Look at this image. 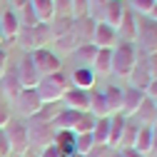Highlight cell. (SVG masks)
I'll list each match as a JSON object with an SVG mask.
<instances>
[{"label": "cell", "mask_w": 157, "mask_h": 157, "mask_svg": "<svg viewBox=\"0 0 157 157\" xmlns=\"http://www.w3.org/2000/svg\"><path fill=\"white\" fill-rule=\"evenodd\" d=\"M67 87H70V80L60 70V72H52V75H43L35 90L40 95L43 105H55V102H63V95L67 92Z\"/></svg>", "instance_id": "cell-1"}, {"label": "cell", "mask_w": 157, "mask_h": 157, "mask_svg": "<svg viewBox=\"0 0 157 157\" xmlns=\"http://www.w3.org/2000/svg\"><path fill=\"white\" fill-rule=\"evenodd\" d=\"M95 17L92 15H82V17H72V35L77 37V43H92V33H95Z\"/></svg>", "instance_id": "cell-11"}, {"label": "cell", "mask_w": 157, "mask_h": 157, "mask_svg": "<svg viewBox=\"0 0 157 157\" xmlns=\"http://www.w3.org/2000/svg\"><path fill=\"white\" fill-rule=\"evenodd\" d=\"M117 43V30L112 25H107L105 20L95 23V33H92V45L97 48H115Z\"/></svg>", "instance_id": "cell-13"}, {"label": "cell", "mask_w": 157, "mask_h": 157, "mask_svg": "<svg viewBox=\"0 0 157 157\" xmlns=\"http://www.w3.org/2000/svg\"><path fill=\"white\" fill-rule=\"evenodd\" d=\"M13 105H15V110L20 112V120H30V117H35L37 112H40V107H43V100H40V95H37V90L35 87H23L20 92H17V97L13 100Z\"/></svg>", "instance_id": "cell-6"}, {"label": "cell", "mask_w": 157, "mask_h": 157, "mask_svg": "<svg viewBox=\"0 0 157 157\" xmlns=\"http://www.w3.org/2000/svg\"><path fill=\"white\" fill-rule=\"evenodd\" d=\"M23 50L33 52L37 48H48V43H52V33H50V23H37L33 28H20V35H17Z\"/></svg>", "instance_id": "cell-3"}, {"label": "cell", "mask_w": 157, "mask_h": 157, "mask_svg": "<svg viewBox=\"0 0 157 157\" xmlns=\"http://www.w3.org/2000/svg\"><path fill=\"white\" fill-rule=\"evenodd\" d=\"M90 67H92L95 75H110V70H112V48H97V55H95Z\"/></svg>", "instance_id": "cell-23"}, {"label": "cell", "mask_w": 157, "mask_h": 157, "mask_svg": "<svg viewBox=\"0 0 157 157\" xmlns=\"http://www.w3.org/2000/svg\"><path fill=\"white\" fill-rule=\"evenodd\" d=\"M140 155H152V127L150 125H140L137 130V137H135V145H132Z\"/></svg>", "instance_id": "cell-25"}, {"label": "cell", "mask_w": 157, "mask_h": 157, "mask_svg": "<svg viewBox=\"0 0 157 157\" xmlns=\"http://www.w3.org/2000/svg\"><path fill=\"white\" fill-rule=\"evenodd\" d=\"M52 127L43 120H37V117H30L28 120V140H30V147H37V152H43L45 147L52 145Z\"/></svg>", "instance_id": "cell-7"}, {"label": "cell", "mask_w": 157, "mask_h": 157, "mask_svg": "<svg viewBox=\"0 0 157 157\" xmlns=\"http://www.w3.org/2000/svg\"><path fill=\"white\" fill-rule=\"evenodd\" d=\"M20 20H17V13L13 8H8L5 13H0V33H3V40H17L20 35Z\"/></svg>", "instance_id": "cell-14"}, {"label": "cell", "mask_w": 157, "mask_h": 157, "mask_svg": "<svg viewBox=\"0 0 157 157\" xmlns=\"http://www.w3.org/2000/svg\"><path fill=\"white\" fill-rule=\"evenodd\" d=\"M52 147L57 150V155H60V157H77V152H75V132H72V130L55 132Z\"/></svg>", "instance_id": "cell-18"}, {"label": "cell", "mask_w": 157, "mask_h": 157, "mask_svg": "<svg viewBox=\"0 0 157 157\" xmlns=\"http://www.w3.org/2000/svg\"><path fill=\"white\" fill-rule=\"evenodd\" d=\"M152 5H155V0H130L127 3V8L132 13H137V15H147L152 10Z\"/></svg>", "instance_id": "cell-35"}, {"label": "cell", "mask_w": 157, "mask_h": 157, "mask_svg": "<svg viewBox=\"0 0 157 157\" xmlns=\"http://www.w3.org/2000/svg\"><path fill=\"white\" fill-rule=\"evenodd\" d=\"M137 57H140V52H137V45L135 43H117L112 48V70L110 75H117V77H130Z\"/></svg>", "instance_id": "cell-2"}, {"label": "cell", "mask_w": 157, "mask_h": 157, "mask_svg": "<svg viewBox=\"0 0 157 157\" xmlns=\"http://www.w3.org/2000/svg\"><path fill=\"white\" fill-rule=\"evenodd\" d=\"M70 13H72V17L90 15V3L87 0H70Z\"/></svg>", "instance_id": "cell-36"}, {"label": "cell", "mask_w": 157, "mask_h": 157, "mask_svg": "<svg viewBox=\"0 0 157 157\" xmlns=\"http://www.w3.org/2000/svg\"><path fill=\"white\" fill-rule=\"evenodd\" d=\"M63 102H65V107H70V110L87 112V105H90V90L67 87V92L63 95Z\"/></svg>", "instance_id": "cell-16"}, {"label": "cell", "mask_w": 157, "mask_h": 157, "mask_svg": "<svg viewBox=\"0 0 157 157\" xmlns=\"http://www.w3.org/2000/svg\"><path fill=\"white\" fill-rule=\"evenodd\" d=\"M152 80H155V77H152V72H150L147 57H137V63H135V67H132V72H130V87H137V90L145 92V87H147Z\"/></svg>", "instance_id": "cell-10"}, {"label": "cell", "mask_w": 157, "mask_h": 157, "mask_svg": "<svg viewBox=\"0 0 157 157\" xmlns=\"http://www.w3.org/2000/svg\"><path fill=\"white\" fill-rule=\"evenodd\" d=\"M117 152H120L122 157H145V155H140V152H137L135 147H125V150H117Z\"/></svg>", "instance_id": "cell-44"}, {"label": "cell", "mask_w": 157, "mask_h": 157, "mask_svg": "<svg viewBox=\"0 0 157 157\" xmlns=\"http://www.w3.org/2000/svg\"><path fill=\"white\" fill-rule=\"evenodd\" d=\"M3 43H5V40H3V33H0V45H3Z\"/></svg>", "instance_id": "cell-51"}, {"label": "cell", "mask_w": 157, "mask_h": 157, "mask_svg": "<svg viewBox=\"0 0 157 157\" xmlns=\"http://www.w3.org/2000/svg\"><path fill=\"white\" fill-rule=\"evenodd\" d=\"M15 70H17V77H20V85L23 87H37V82H40V72L35 70V63H33V57H30V52H25L23 57H20V63L15 65Z\"/></svg>", "instance_id": "cell-9"}, {"label": "cell", "mask_w": 157, "mask_h": 157, "mask_svg": "<svg viewBox=\"0 0 157 157\" xmlns=\"http://www.w3.org/2000/svg\"><path fill=\"white\" fill-rule=\"evenodd\" d=\"M147 17H152V20H155V23H157V3H155V5H152V10H150V13H147Z\"/></svg>", "instance_id": "cell-48"}, {"label": "cell", "mask_w": 157, "mask_h": 157, "mask_svg": "<svg viewBox=\"0 0 157 157\" xmlns=\"http://www.w3.org/2000/svg\"><path fill=\"white\" fill-rule=\"evenodd\" d=\"M0 95L5 97V100H15L17 97V92L23 90V85H20V77H17V70H15V65L10 67L8 65V70L3 72V77H0Z\"/></svg>", "instance_id": "cell-12"}, {"label": "cell", "mask_w": 157, "mask_h": 157, "mask_svg": "<svg viewBox=\"0 0 157 157\" xmlns=\"http://www.w3.org/2000/svg\"><path fill=\"white\" fill-rule=\"evenodd\" d=\"M95 122H97L95 115H90V112H80V120H77V125H75L72 132H92Z\"/></svg>", "instance_id": "cell-34"}, {"label": "cell", "mask_w": 157, "mask_h": 157, "mask_svg": "<svg viewBox=\"0 0 157 157\" xmlns=\"http://www.w3.org/2000/svg\"><path fill=\"white\" fill-rule=\"evenodd\" d=\"M155 3H157V0H155Z\"/></svg>", "instance_id": "cell-53"}, {"label": "cell", "mask_w": 157, "mask_h": 157, "mask_svg": "<svg viewBox=\"0 0 157 157\" xmlns=\"http://www.w3.org/2000/svg\"><path fill=\"white\" fill-rule=\"evenodd\" d=\"M0 157H10V145H8V135L0 127Z\"/></svg>", "instance_id": "cell-40"}, {"label": "cell", "mask_w": 157, "mask_h": 157, "mask_svg": "<svg viewBox=\"0 0 157 157\" xmlns=\"http://www.w3.org/2000/svg\"><path fill=\"white\" fill-rule=\"evenodd\" d=\"M87 112L95 115V117H110V110H107V102H105L102 90H90V105H87Z\"/></svg>", "instance_id": "cell-26"}, {"label": "cell", "mask_w": 157, "mask_h": 157, "mask_svg": "<svg viewBox=\"0 0 157 157\" xmlns=\"http://www.w3.org/2000/svg\"><path fill=\"white\" fill-rule=\"evenodd\" d=\"M102 95H105V102H107L110 115L122 112V87H120V85H107V87L102 90Z\"/></svg>", "instance_id": "cell-24"}, {"label": "cell", "mask_w": 157, "mask_h": 157, "mask_svg": "<svg viewBox=\"0 0 157 157\" xmlns=\"http://www.w3.org/2000/svg\"><path fill=\"white\" fill-rule=\"evenodd\" d=\"M112 147H107V145H95L92 147V152L87 155V157H112Z\"/></svg>", "instance_id": "cell-39"}, {"label": "cell", "mask_w": 157, "mask_h": 157, "mask_svg": "<svg viewBox=\"0 0 157 157\" xmlns=\"http://www.w3.org/2000/svg\"><path fill=\"white\" fill-rule=\"evenodd\" d=\"M155 107H157V100H155Z\"/></svg>", "instance_id": "cell-52"}, {"label": "cell", "mask_w": 157, "mask_h": 157, "mask_svg": "<svg viewBox=\"0 0 157 157\" xmlns=\"http://www.w3.org/2000/svg\"><path fill=\"white\" fill-rule=\"evenodd\" d=\"M77 120H80V112L77 110H70V107H63L57 110V115L50 120V127L52 132H63V130H75Z\"/></svg>", "instance_id": "cell-17"}, {"label": "cell", "mask_w": 157, "mask_h": 157, "mask_svg": "<svg viewBox=\"0 0 157 157\" xmlns=\"http://www.w3.org/2000/svg\"><path fill=\"white\" fill-rule=\"evenodd\" d=\"M125 120H127V117H125L122 112L110 115V137H107V147H112V150L120 147L122 132H125Z\"/></svg>", "instance_id": "cell-22"}, {"label": "cell", "mask_w": 157, "mask_h": 157, "mask_svg": "<svg viewBox=\"0 0 157 157\" xmlns=\"http://www.w3.org/2000/svg\"><path fill=\"white\" fill-rule=\"evenodd\" d=\"M37 157H60V155H57V150L50 145V147H45L43 152H37Z\"/></svg>", "instance_id": "cell-45"}, {"label": "cell", "mask_w": 157, "mask_h": 157, "mask_svg": "<svg viewBox=\"0 0 157 157\" xmlns=\"http://www.w3.org/2000/svg\"><path fill=\"white\" fill-rule=\"evenodd\" d=\"M145 97H150V100H157V77L145 87Z\"/></svg>", "instance_id": "cell-41"}, {"label": "cell", "mask_w": 157, "mask_h": 157, "mask_svg": "<svg viewBox=\"0 0 157 157\" xmlns=\"http://www.w3.org/2000/svg\"><path fill=\"white\" fill-rule=\"evenodd\" d=\"M112 157H122V155H120V152H117V150H115V152H112Z\"/></svg>", "instance_id": "cell-50"}, {"label": "cell", "mask_w": 157, "mask_h": 157, "mask_svg": "<svg viewBox=\"0 0 157 157\" xmlns=\"http://www.w3.org/2000/svg\"><path fill=\"white\" fill-rule=\"evenodd\" d=\"M28 3L33 5V10H35V15H37V20H40V23H50L52 17H55L52 0H28Z\"/></svg>", "instance_id": "cell-29"}, {"label": "cell", "mask_w": 157, "mask_h": 157, "mask_svg": "<svg viewBox=\"0 0 157 157\" xmlns=\"http://www.w3.org/2000/svg\"><path fill=\"white\" fill-rule=\"evenodd\" d=\"M5 135H8V145H10V157H20L25 150H30V140H28V122L20 117H13L5 125Z\"/></svg>", "instance_id": "cell-5"}, {"label": "cell", "mask_w": 157, "mask_h": 157, "mask_svg": "<svg viewBox=\"0 0 157 157\" xmlns=\"http://www.w3.org/2000/svg\"><path fill=\"white\" fill-rule=\"evenodd\" d=\"M95 147V140H92V132H75V152L77 157H87Z\"/></svg>", "instance_id": "cell-30"}, {"label": "cell", "mask_w": 157, "mask_h": 157, "mask_svg": "<svg viewBox=\"0 0 157 157\" xmlns=\"http://www.w3.org/2000/svg\"><path fill=\"white\" fill-rule=\"evenodd\" d=\"M135 37H137V13H132L127 8L120 25H117V40L120 43H135Z\"/></svg>", "instance_id": "cell-15"}, {"label": "cell", "mask_w": 157, "mask_h": 157, "mask_svg": "<svg viewBox=\"0 0 157 157\" xmlns=\"http://www.w3.org/2000/svg\"><path fill=\"white\" fill-rule=\"evenodd\" d=\"M145 100V92L142 90H137V87H122V115L125 117H132L137 112V107L142 105Z\"/></svg>", "instance_id": "cell-20"}, {"label": "cell", "mask_w": 157, "mask_h": 157, "mask_svg": "<svg viewBox=\"0 0 157 157\" xmlns=\"http://www.w3.org/2000/svg\"><path fill=\"white\" fill-rule=\"evenodd\" d=\"M8 3H10V8H13V10H17V8H20V5H25L28 0H8Z\"/></svg>", "instance_id": "cell-47"}, {"label": "cell", "mask_w": 157, "mask_h": 157, "mask_svg": "<svg viewBox=\"0 0 157 157\" xmlns=\"http://www.w3.org/2000/svg\"><path fill=\"white\" fill-rule=\"evenodd\" d=\"M30 57H33L35 70L40 72V75H52V72H60L63 70V60L50 48H37V50L30 52Z\"/></svg>", "instance_id": "cell-8"}, {"label": "cell", "mask_w": 157, "mask_h": 157, "mask_svg": "<svg viewBox=\"0 0 157 157\" xmlns=\"http://www.w3.org/2000/svg\"><path fill=\"white\" fill-rule=\"evenodd\" d=\"M95 55H97V45H92V43H82V45H77V48L72 50V57H75L80 65H85V67L92 65Z\"/></svg>", "instance_id": "cell-28"}, {"label": "cell", "mask_w": 157, "mask_h": 157, "mask_svg": "<svg viewBox=\"0 0 157 157\" xmlns=\"http://www.w3.org/2000/svg\"><path fill=\"white\" fill-rule=\"evenodd\" d=\"M147 65H150V72H152V77H157V52L147 55Z\"/></svg>", "instance_id": "cell-43"}, {"label": "cell", "mask_w": 157, "mask_h": 157, "mask_svg": "<svg viewBox=\"0 0 157 157\" xmlns=\"http://www.w3.org/2000/svg\"><path fill=\"white\" fill-rule=\"evenodd\" d=\"M125 10H127L125 0H107V3H105V8H102V13H100V15H102L100 20H105L107 25H112V28L117 30V25H120V20H122Z\"/></svg>", "instance_id": "cell-19"}, {"label": "cell", "mask_w": 157, "mask_h": 157, "mask_svg": "<svg viewBox=\"0 0 157 157\" xmlns=\"http://www.w3.org/2000/svg\"><path fill=\"white\" fill-rule=\"evenodd\" d=\"M13 120V112H10V100H5L3 95H0V127L5 130V125Z\"/></svg>", "instance_id": "cell-37"}, {"label": "cell", "mask_w": 157, "mask_h": 157, "mask_svg": "<svg viewBox=\"0 0 157 157\" xmlns=\"http://www.w3.org/2000/svg\"><path fill=\"white\" fill-rule=\"evenodd\" d=\"M150 127H152V155H157V120Z\"/></svg>", "instance_id": "cell-46"}, {"label": "cell", "mask_w": 157, "mask_h": 157, "mask_svg": "<svg viewBox=\"0 0 157 157\" xmlns=\"http://www.w3.org/2000/svg\"><path fill=\"white\" fill-rule=\"evenodd\" d=\"M137 130H140V122H137L135 117H127V120H125V132H122V140H120V147H117V150L132 147L135 145V137H137Z\"/></svg>", "instance_id": "cell-31"}, {"label": "cell", "mask_w": 157, "mask_h": 157, "mask_svg": "<svg viewBox=\"0 0 157 157\" xmlns=\"http://www.w3.org/2000/svg\"><path fill=\"white\" fill-rule=\"evenodd\" d=\"M52 10H55V17H72L70 0H52Z\"/></svg>", "instance_id": "cell-38"}, {"label": "cell", "mask_w": 157, "mask_h": 157, "mask_svg": "<svg viewBox=\"0 0 157 157\" xmlns=\"http://www.w3.org/2000/svg\"><path fill=\"white\" fill-rule=\"evenodd\" d=\"M20 157H37V155H35V152H33V150H25V152H23V155H20Z\"/></svg>", "instance_id": "cell-49"}, {"label": "cell", "mask_w": 157, "mask_h": 157, "mask_svg": "<svg viewBox=\"0 0 157 157\" xmlns=\"http://www.w3.org/2000/svg\"><path fill=\"white\" fill-rule=\"evenodd\" d=\"M72 30V17H52L50 20V33H52V40L63 37Z\"/></svg>", "instance_id": "cell-33"}, {"label": "cell", "mask_w": 157, "mask_h": 157, "mask_svg": "<svg viewBox=\"0 0 157 157\" xmlns=\"http://www.w3.org/2000/svg\"><path fill=\"white\" fill-rule=\"evenodd\" d=\"M95 80H97V75L92 72V67H75L72 75H70V87H80V90H92L95 87Z\"/></svg>", "instance_id": "cell-21"}, {"label": "cell", "mask_w": 157, "mask_h": 157, "mask_svg": "<svg viewBox=\"0 0 157 157\" xmlns=\"http://www.w3.org/2000/svg\"><path fill=\"white\" fill-rule=\"evenodd\" d=\"M135 45H140L137 52H145L152 55L157 52V23L147 15H137V37H135Z\"/></svg>", "instance_id": "cell-4"}, {"label": "cell", "mask_w": 157, "mask_h": 157, "mask_svg": "<svg viewBox=\"0 0 157 157\" xmlns=\"http://www.w3.org/2000/svg\"><path fill=\"white\" fill-rule=\"evenodd\" d=\"M8 70V52H5V48L0 45V77H3V72Z\"/></svg>", "instance_id": "cell-42"}, {"label": "cell", "mask_w": 157, "mask_h": 157, "mask_svg": "<svg viewBox=\"0 0 157 157\" xmlns=\"http://www.w3.org/2000/svg\"><path fill=\"white\" fill-rule=\"evenodd\" d=\"M107 137H110V117H97V122L92 127L95 145H107Z\"/></svg>", "instance_id": "cell-32"}, {"label": "cell", "mask_w": 157, "mask_h": 157, "mask_svg": "<svg viewBox=\"0 0 157 157\" xmlns=\"http://www.w3.org/2000/svg\"><path fill=\"white\" fill-rule=\"evenodd\" d=\"M140 125H152L155 120H157V107H155V100H150V97H145L142 100V105L137 107V112L132 115Z\"/></svg>", "instance_id": "cell-27"}]
</instances>
